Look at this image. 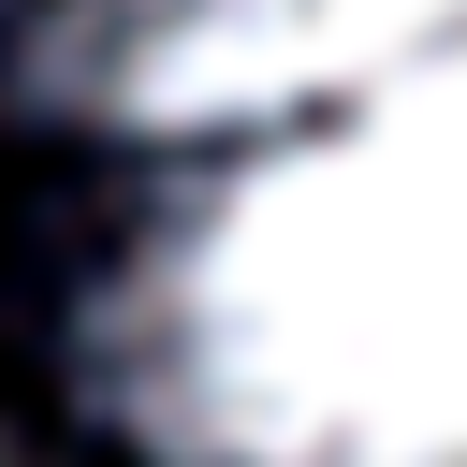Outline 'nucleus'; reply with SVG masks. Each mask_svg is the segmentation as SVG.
I'll return each instance as SVG.
<instances>
[{
	"instance_id": "nucleus-1",
	"label": "nucleus",
	"mask_w": 467,
	"mask_h": 467,
	"mask_svg": "<svg viewBox=\"0 0 467 467\" xmlns=\"http://www.w3.org/2000/svg\"><path fill=\"white\" fill-rule=\"evenodd\" d=\"M0 102L117 467H467V0H29Z\"/></svg>"
},
{
	"instance_id": "nucleus-2",
	"label": "nucleus",
	"mask_w": 467,
	"mask_h": 467,
	"mask_svg": "<svg viewBox=\"0 0 467 467\" xmlns=\"http://www.w3.org/2000/svg\"><path fill=\"white\" fill-rule=\"evenodd\" d=\"M0 15H29V0H0Z\"/></svg>"
}]
</instances>
